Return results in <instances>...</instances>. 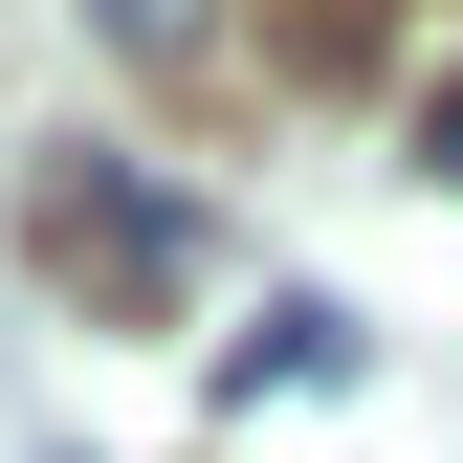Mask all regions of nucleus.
Returning a JSON list of instances; mask_svg holds the SVG:
<instances>
[{
	"label": "nucleus",
	"mask_w": 463,
	"mask_h": 463,
	"mask_svg": "<svg viewBox=\"0 0 463 463\" xmlns=\"http://www.w3.org/2000/svg\"><path fill=\"white\" fill-rule=\"evenodd\" d=\"M354 375V309H331V287H265L243 331H221V420H265V397H331Z\"/></svg>",
	"instance_id": "f257e3e1"
},
{
	"label": "nucleus",
	"mask_w": 463,
	"mask_h": 463,
	"mask_svg": "<svg viewBox=\"0 0 463 463\" xmlns=\"http://www.w3.org/2000/svg\"><path fill=\"white\" fill-rule=\"evenodd\" d=\"M67 265H110V287H199L221 243H199L155 177H110V155H89V177H67Z\"/></svg>",
	"instance_id": "f03ea898"
},
{
	"label": "nucleus",
	"mask_w": 463,
	"mask_h": 463,
	"mask_svg": "<svg viewBox=\"0 0 463 463\" xmlns=\"http://www.w3.org/2000/svg\"><path fill=\"white\" fill-rule=\"evenodd\" d=\"M89 44H110V67H199V44H221V0H89Z\"/></svg>",
	"instance_id": "7ed1b4c3"
},
{
	"label": "nucleus",
	"mask_w": 463,
	"mask_h": 463,
	"mask_svg": "<svg viewBox=\"0 0 463 463\" xmlns=\"http://www.w3.org/2000/svg\"><path fill=\"white\" fill-rule=\"evenodd\" d=\"M420 155H441V177H463V44H441V67H420Z\"/></svg>",
	"instance_id": "20e7f679"
}]
</instances>
